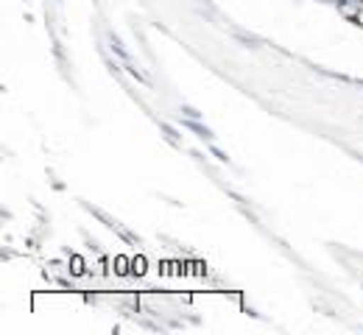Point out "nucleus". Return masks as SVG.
<instances>
[{
	"label": "nucleus",
	"instance_id": "f257e3e1",
	"mask_svg": "<svg viewBox=\"0 0 363 335\" xmlns=\"http://www.w3.org/2000/svg\"><path fill=\"white\" fill-rule=\"evenodd\" d=\"M148 271V260L143 257V254H137V257H132V274H137V277H143Z\"/></svg>",
	"mask_w": 363,
	"mask_h": 335
},
{
	"label": "nucleus",
	"instance_id": "f03ea898",
	"mask_svg": "<svg viewBox=\"0 0 363 335\" xmlns=\"http://www.w3.org/2000/svg\"><path fill=\"white\" fill-rule=\"evenodd\" d=\"M112 266H115V274H129L132 271V260H126V257H115Z\"/></svg>",
	"mask_w": 363,
	"mask_h": 335
},
{
	"label": "nucleus",
	"instance_id": "7ed1b4c3",
	"mask_svg": "<svg viewBox=\"0 0 363 335\" xmlns=\"http://www.w3.org/2000/svg\"><path fill=\"white\" fill-rule=\"evenodd\" d=\"M70 266H73V268H70V274H76V277H79V274H84V260H82L79 254H73V257H70Z\"/></svg>",
	"mask_w": 363,
	"mask_h": 335
},
{
	"label": "nucleus",
	"instance_id": "20e7f679",
	"mask_svg": "<svg viewBox=\"0 0 363 335\" xmlns=\"http://www.w3.org/2000/svg\"><path fill=\"white\" fill-rule=\"evenodd\" d=\"M184 115H187V118H199V112H196V109H190V106H184Z\"/></svg>",
	"mask_w": 363,
	"mask_h": 335
},
{
	"label": "nucleus",
	"instance_id": "39448f33",
	"mask_svg": "<svg viewBox=\"0 0 363 335\" xmlns=\"http://www.w3.org/2000/svg\"><path fill=\"white\" fill-rule=\"evenodd\" d=\"M358 23H363V0H361V8H358Z\"/></svg>",
	"mask_w": 363,
	"mask_h": 335
}]
</instances>
